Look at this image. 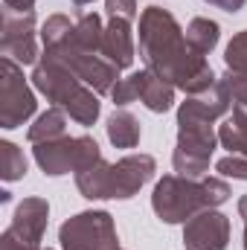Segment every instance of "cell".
Listing matches in <instances>:
<instances>
[{
	"label": "cell",
	"mask_w": 247,
	"mask_h": 250,
	"mask_svg": "<svg viewBox=\"0 0 247 250\" xmlns=\"http://www.w3.org/2000/svg\"><path fill=\"white\" fill-rule=\"evenodd\" d=\"M186 250H227L230 245V218L218 209H204L189 218L184 227Z\"/></svg>",
	"instance_id": "8fae6325"
},
{
	"label": "cell",
	"mask_w": 247,
	"mask_h": 250,
	"mask_svg": "<svg viewBox=\"0 0 247 250\" xmlns=\"http://www.w3.org/2000/svg\"><path fill=\"white\" fill-rule=\"evenodd\" d=\"M215 143H218V134L212 131V125H201V123L178 125V146H175V154H172L175 172L184 175V178H204V172L209 169Z\"/></svg>",
	"instance_id": "ba28073f"
},
{
	"label": "cell",
	"mask_w": 247,
	"mask_h": 250,
	"mask_svg": "<svg viewBox=\"0 0 247 250\" xmlns=\"http://www.w3.org/2000/svg\"><path fill=\"white\" fill-rule=\"evenodd\" d=\"M32 84L50 102H56V108H62L64 114H70V120H76L79 125H93L99 120L96 90H90L64 64L41 56V62L35 64V70H32Z\"/></svg>",
	"instance_id": "277c9868"
},
{
	"label": "cell",
	"mask_w": 247,
	"mask_h": 250,
	"mask_svg": "<svg viewBox=\"0 0 247 250\" xmlns=\"http://www.w3.org/2000/svg\"><path fill=\"white\" fill-rule=\"evenodd\" d=\"M137 79H140V102L151 114H166L172 108V102H175V84H169L166 79H160L148 67L137 70Z\"/></svg>",
	"instance_id": "9a60e30c"
},
{
	"label": "cell",
	"mask_w": 247,
	"mask_h": 250,
	"mask_svg": "<svg viewBox=\"0 0 247 250\" xmlns=\"http://www.w3.org/2000/svg\"><path fill=\"white\" fill-rule=\"evenodd\" d=\"M105 9L111 18H125V21L137 18V0H105Z\"/></svg>",
	"instance_id": "484cf974"
},
{
	"label": "cell",
	"mask_w": 247,
	"mask_h": 250,
	"mask_svg": "<svg viewBox=\"0 0 247 250\" xmlns=\"http://www.w3.org/2000/svg\"><path fill=\"white\" fill-rule=\"evenodd\" d=\"M230 198V187L221 178H184L163 175L151 195V209L166 224H186L204 209H215Z\"/></svg>",
	"instance_id": "7a4b0ae2"
},
{
	"label": "cell",
	"mask_w": 247,
	"mask_h": 250,
	"mask_svg": "<svg viewBox=\"0 0 247 250\" xmlns=\"http://www.w3.org/2000/svg\"><path fill=\"white\" fill-rule=\"evenodd\" d=\"M26 137H29L32 146L50 143V140H59V137H67V117H64V111L62 108H47L35 123L29 125Z\"/></svg>",
	"instance_id": "e0dca14e"
},
{
	"label": "cell",
	"mask_w": 247,
	"mask_h": 250,
	"mask_svg": "<svg viewBox=\"0 0 247 250\" xmlns=\"http://www.w3.org/2000/svg\"><path fill=\"white\" fill-rule=\"evenodd\" d=\"M215 169H218L224 178H233V181H247V157H242V154L221 157V160L215 163Z\"/></svg>",
	"instance_id": "d4e9b609"
},
{
	"label": "cell",
	"mask_w": 247,
	"mask_h": 250,
	"mask_svg": "<svg viewBox=\"0 0 247 250\" xmlns=\"http://www.w3.org/2000/svg\"><path fill=\"white\" fill-rule=\"evenodd\" d=\"M73 26H76V23H70V18H67V15H50V18L44 21V26H41V41H44V50H47V47L62 44L64 38H70Z\"/></svg>",
	"instance_id": "44dd1931"
},
{
	"label": "cell",
	"mask_w": 247,
	"mask_h": 250,
	"mask_svg": "<svg viewBox=\"0 0 247 250\" xmlns=\"http://www.w3.org/2000/svg\"><path fill=\"white\" fill-rule=\"evenodd\" d=\"M154 172L157 163L151 154H128L117 163L96 160L82 172H76V187L87 201H105V198L128 201L154 178Z\"/></svg>",
	"instance_id": "3957f363"
},
{
	"label": "cell",
	"mask_w": 247,
	"mask_h": 250,
	"mask_svg": "<svg viewBox=\"0 0 247 250\" xmlns=\"http://www.w3.org/2000/svg\"><path fill=\"white\" fill-rule=\"evenodd\" d=\"M38 250H41V248H38Z\"/></svg>",
	"instance_id": "d6a6232c"
},
{
	"label": "cell",
	"mask_w": 247,
	"mask_h": 250,
	"mask_svg": "<svg viewBox=\"0 0 247 250\" xmlns=\"http://www.w3.org/2000/svg\"><path fill=\"white\" fill-rule=\"evenodd\" d=\"M102 56L114 67H131L134 64V35H131V21L125 18H111V23L105 26V38H102Z\"/></svg>",
	"instance_id": "5bb4252c"
},
{
	"label": "cell",
	"mask_w": 247,
	"mask_h": 250,
	"mask_svg": "<svg viewBox=\"0 0 247 250\" xmlns=\"http://www.w3.org/2000/svg\"><path fill=\"white\" fill-rule=\"evenodd\" d=\"M120 250H123V248H120Z\"/></svg>",
	"instance_id": "836d02e7"
},
{
	"label": "cell",
	"mask_w": 247,
	"mask_h": 250,
	"mask_svg": "<svg viewBox=\"0 0 247 250\" xmlns=\"http://www.w3.org/2000/svg\"><path fill=\"white\" fill-rule=\"evenodd\" d=\"M111 99H114V105H131V102H140V79H137V73H131L128 79H120L117 84H114V90H111Z\"/></svg>",
	"instance_id": "603a6c76"
},
{
	"label": "cell",
	"mask_w": 247,
	"mask_h": 250,
	"mask_svg": "<svg viewBox=\"0 0 247 250\" xmlns=\"http://www.w3.org/2000/svg\"><path fill=\"white\" fill-rule=\"evenodd\" d=\"M62 250H120V236L111 212L87 209L67 218L59 230Z\"/></svg>",
	"instance_id": "5b68a950"
},
{
	"label": "cell",
	"mask_w": 247,
	"mask_h": 250,
	"mask_svg": "<svg viewBox=\"0 0 247 250\" xmlns=\"http://www.w3.org/2000/svg\"><path fill=\"white\" fill-rule=\"evenodd\" d=\"M245 250H247V224H245Z\"/></svg>",
	"instance_id": "1f68e13d"
},
{
	"label": "cell",
	"mask_w": 247,
	"mask_h": 250,
	"mask_svg": "<svg viewBox=\"0 0 247 250\" xmlns=\"http://www.w3.org/2000/svg\"><path fill=\"white\" fill-rule=\"evenodd\" d=\"M224 64L227 70H236V73H247V29L233 35V41L227 44L224 50Z\"/></svg>",
	"instance_id": "7402d4cb"
},
{
	"label": "cell",
	"mask_w": 247,
	"mask_h": 250,
	"mask_svg": "<svg viewBox=\"0 0 247 250\" xmlns=\"http://www.w3.org/2000/svg\"><path fill=\"white\" fill-rule=\"evenodd\" d=\"M44 59H53V62L64 64L67 70H73L96 93H111L114 84L120 82V67H114L105 56L79 50L70 38H64L62 44H56V47H47L44 50Z\"/></svg>",
	"instance_id": "52a82bcc"
},
{
	"label": "cell",
	"mask_w": 247,
	"mask_h": 250,
	"mask_svg": "<svg viewBox=\"0 0 247 250\" xmlns=\"http://www.w3.org/2000/svg\"><path fill=\"white\" fill-rule=\"evenodd\" d=\"M143 137V128L137 123V117H131L128 111H114L108 117V140L117 148H134Z\"/></svg>",
	"instance_id": "ac0fdd59"
},
{
	"label": "cell",
	"mask_w": 247,
	"mask_h": 250,
	"mask_svg": "<svg viewBox=\"0 0 247 250\" xmlns=\"http://www.w3.org/2000/svg\"><path fill=\"white\" fill-rule=\"evenodd\" d=\"M239 215L245 218V224H247V195H242V198H239Z\"/></svg>",
	"instance_id": "f546056e"
},
{
	"label": "cell",
	"mask_w": 247,
	"mask_h": 250,
	"mask_svg": "<svg viewBox=\"0 0 247 250\" xmlns=\"http://www.w3.org/2000/svg\"><path fill=\"white\" fill-rule=\"evenodd\" d=\"M0 53L18 64H38L35 44V12H12L3 9L0 21Z\"/></svg>",
	"instance_id": "30bf717a"
},
{
	"label": "cell",
	"mask_w": 247,
	"mask_h": 250,
	"mask_svg": "<svg viewBox=\"0 0 247 250\" xmlns=\"http://www.w3.org/2000/svg\"><path fill=\"white\" fill-rule=\"evenodd\" d=\"M0 250H38V248L26 245V242H23V239H18L12 230H3V236H0Z\"/></svg>",
	"instance_id": "4316f807"
},
{
	"label": "cell",
	"mask_w": 247,
	"mask_h": 250,
	"mask_svg": "<svg viewBox=\"0 0 247 250\" xmlns=\"http://www.w3.org/2000/svg\"><path fill=\"white\" fill-rule=\"evenodd\" d=\"M35 108L38 102L23 79V70L18 67L15 59L3 56L0 59V125L18 128L35 114Z\"/></svg>",
	"instance_id": "9c48e42d"
},
{
	"label": "cell",
	"mask_w": 247,
	"mask_h": 250,
	"mask_svg": "<svg viewBox=\"0 0 247 250\" xmlns=\"http://www.w3.org/2000/svg\"><path fill=\"white\" fill-rule=\"evenodd\" d=\"M218 35H221V29H218V23L209 21V18H192L189 26H186V41H189V47H192L195 53H201V56H206V53L215 50Z\"/></svg>",
	"instance_id": "d6986e66"
},
{
	"label": "cell",
	"mask_w": 247,
	"mask_h": 250,
	"mask_svg": "<svg viewBox=\"0 0 247 250\" xmlns=\"http://www.w3.org/2000/svg\"><path fill=\"white\" fill-rule=\"evenodd\" d=\"M221 82L227 84L230 96H233V108H247V73H236V70H227L221 76Z\"/></svg>",
	"instance_id": "cb8c5ba5"
},
{
	"label": "cell",
	"mask_w": 247,
	"mask_h": 250,
	"mask_svg": "<svg viewBox=\"0 0 247 250\" xmlns=\"http://www.w3.org/2000/svg\"><path fill=\"white\" fill-rule=\"evenodd\" d=\"M96 160H102V151L93 137H59L35 146V163L44 169V175H53V178L67 172L76 175Z\"/></svg>",
	"instance_id": "8992f818"
},
{
	"label": "cell",
	"mask_w": 247,
	"mask_h": 250,
	"mask_svg": "<svg viewBox=\"0 0 247 250\" xmlns=\"http://www.w3.org/2000/svg\"><path fill=\"white\" fill-rule=\"evenodd\" d=\"M23 175H26V157H23V151L15 143L3 140L0 143V178L6 184H12V181H21Z\"/></svg>",
	"instance_id": "ffe728a7"
},
{
	"label": "cell",
	"mask_w": 247,
	"mask_h": 250,
	"mask_svg": "<svg viewBox=\"0 0 247 250\" xmlns=\"http://www.w3.org/2000/svg\"><path fill=\"white\" fill-rule=\"evenodd\" d=\"M206 3L215 9H224V12H239V9H245L247 0H206Z\"/></svg>",
	"instance_id": "83f0119b"
},
{
	"label": "cell",
	"mask_w": 247,
	"mask_h": 250,
	"mask_svg": "<svg viewBox=\"0 0 247 250\" xmlns=\"http://www.w3.org/2000/svg\"><path fill=\"white\" fill-rule=\"evenodd\" d=\"M102 38H105V26H102V18L96 12H84L70 32V41L79 50L96 53V56H102Z\"/></svg>",
	"instance_id": "2e32d148"
},
{
	"label": "cell",
	"mask_w": 247,
	"mask_h": 250,
	"mask_svg": "<svg viewBox=\"0 0 247 250\" xmlns=\"http://www.w3.org/2000/svg\"><path fill=\"white\" fill-rule=\"evenodd\" d=\"M3 9H12V12H32V9H35V0H3Z\"/></svg>",
	"instance_id": "f1b7e54d"
},
{
	"label": "cell",
	"mask_w": 247,
	"mask_h": 250,
	"mask_svg": "<svg viewBox=\"0 0 247 250\" xmlns=\"http://www.w3.org/2000/svg\"><path fill=\"white\" fill-rule=\"evenodd\" d=\"M76 6H87V3H93V0H73Z\"/></svg>",
	"instance_id": "4dcf8cb0"
},
{
	"label": "cell",
	"mask_w": 247,
	"mask_h": 250,
	"mask_svg": "<svg viewBox=\"0 0 247 250\" xmlns=\"http://www.w3.org/2000/svg\"><path fill=\"white\" fill-rule=\"evenodd\" d=\"M233 108V96L227 90V84L218 79L212 87L192 93L184 105L178 108V125L184 123H201V125H212L218 117H224Z\"/></svg>",
	"instance_id": "7c38bea8"
},
{
	"label": "cell",
	"mask_w": 247,
	"mask_h": 250,
	"mask_svg": "<svg viewBox=\"0 0 247 250\" xmlns=\"http://www.w3.org/2000/svg\"><path fill=\"white\" fill-rule=\"evenodd\" d=\"M50 224V204L44 198H23L12 215V233L32 248H41L44 230Z\"/></svg>",
	"instance_id": "4fadbf2b"
},
{
	"label": "cell",
	"mask_w": 247,
	"mask_h": 250,
	"mask_svg": "<svg viewBox=\"0 0 247 250\" xmlns=\"http://www.w3.org/2000/svg\"><path fill=\"white\" fill-rule=\"evenodd\" d=\"M140 56L151 73L186 90L189 96L218 82L206 56L189 47L186 32L175 15L160 6H145L140 15Z\"/></svg>",
	"instance_id": "6da1fadb"
}]
</instances>
